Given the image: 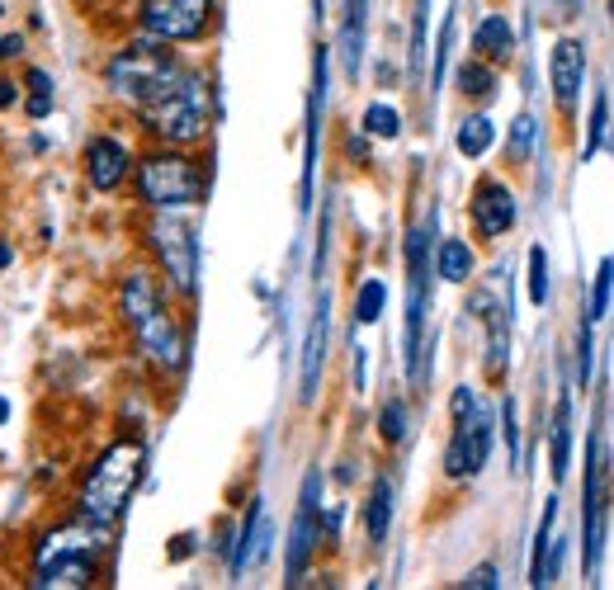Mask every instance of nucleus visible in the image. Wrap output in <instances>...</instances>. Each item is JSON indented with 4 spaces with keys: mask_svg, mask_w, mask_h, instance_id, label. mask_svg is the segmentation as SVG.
Instances as JSON below:
<instances>
[{
    "mask_svg": "<svg viewBox=\"0 0 614 590\" xmlns=\"http://www.w3.org/2000/svg\"><path fill=\"white\" fill-rule=\"evenodd\" d=\"M110 544V529L85 520L81 525H66L58 534H48L39 544V558H33V586L39 590H81L95 581V558L100 548Z\"/></svg>",
    "mask_w": 614,
    "mask_h": 590,
    "instance_id": "nucleus-1",
    "label": "nucleus"
},
{
    "mask_svg": "<svg viewBox=\"0 0 614 590\" xmlns=\"http://www.w3.org/2000/svg\"><path fill=\"white\" fill-rule=\"evenodd\" d=\"M185 81V71L180 62H175V52L166 39H137L128 43L123 52H114V62H110V91L118 100H128L137 104V110H152V104H162L175 85Z\"/></svg>",
    "mask_w": 614,
    "mask_h": 590,
    "instance_id": "nucleus-2",
    "label": "nucleus"
},
{
    "mask_svg": "<svg viewBox=\"0 0 614 590\" xmlns=\"http://www.w3.org/2000/svg\"><path fill=\"white\" fill-rule=\"evenodd\" d=\"M143 458H147L143 444H133V439H123V444H114L110 454H100V463L91 468L85 491H81V515H85V520H95L104 529L118 525V515L128 510V500H133L137 477H143Z\"/></svg>",
    "mask_w": 614,
    "mask_h": 590,
    "instance_id": "nucleus-3",
    "label": "nucleus"
},
{
    "mask_svg": "<svg viewBox=\"0 0 614 590\" xmlns=\"http://www.w3.org/2000/svg\"><path fill=\"white\" fill-rule=\"evenodd\" d=\"M118 298H123V317H128V327L137 331L143 350L162 369H180L185 364V345H180V331H175V321L162 308V298H156V283L147 275H128V279H123V293Z\"/></svg>",
    "mask_w": 614,
    "mask_h": 590,
    "instance_id": "nucleus-4",
    "label": "nucleus"
},
{
    "mask_svg": "<svg viewBox=\"0 0 614 590\" xmlns=\"http://www.w3.org/2000/svg\"><path fill=\"white\" fill-rule=\"evenodd\" d=\"M487 454H491V416H487V406L478 402V392H472V387H454V439L445 449V473L454 482H464V477L487 468Z\"/></svg>",
    "mask_w": 614,
    "mask_h": 590,
    "instance_id": "nucleus-5",
    "label": "nucleus"
},
{
    "mask_svg": "<svg viewBox=\"0 0 614 590\" xmlns=\"http://www.w3.org/2000/svg\"><path fill=\"white\" fill-rule=\"evenodd\" d=\"M137 189L156 213H170V208H185L204 194V180L195 170V161L180 156V152H162V156H147L137 166Z\"/></svg>",
    "mask_w": 614,
    "mask_h": 590,
    "instance_id": "nucleus-6",
    "label": "nucleus"
},
{
    "mask_svg": "<svg viewBox=\"0 0 614 590\" xmlns=\"http://www.w3.org/2000/svg\"><path fill=\"white\" fill-rule=\"evenodd\" d=\"M152 133L166 137V142H199L208 133V85L199 76H185L175 91L152 104V110H143Z\"/></svg>",
    "mask_w": 614,
    "mask_h": 590,
    "instance_id": "nucleus-7",
    "label": "nucleus"
},
{
    "mask_svg": "<svg viewBox=\"0 0 614 590\" xmlns=\"http://www.w3.org/2000/svg\"><path fill=\"white\" fill-rule=\"evenodd\" d=\"M407 369L420 379V331H426V283H430V231L412 227L407 231Z\"/></svg>",
    "mask_w": 614,
    "mask_h": 590,
    "instance_id": "nucleus-8",
    "label": "nucleus"
},
{
    "mask_svg": "<svg viewBox=\"0 0 614 590\" xmlns=\"http://www.w3.org/2000/svg\"><path fill=\"white\" fill-rule=\"evenodd\" d=\"M214 20V0H143V29L166 43H195Z\"/></svg>",
    "mask_w": 614,
    "mask_h": 590,
    "instance_id": "nucleus-9",
    "label": "nucleus"
},
{
    "mask_svg": "<svg viewBox=\"0 0 614 590\" xmlns=\"http://www.w3.org/2000/svg\"><path fill=\"white\" fill-rule=\"evenodd\" d=\"M152 246L156 256H162L170 283L180 293H195V275H199V246H195V231H189L180 218H175V208L162 213V218L152 222Z\"/></svg>",
    "mask_w": 614,
    "mask_h": 590,
    "instance_id": "nucleus-10",
    "label": "nucleus"
},
{
    "mask_svg": "<svg viewBox=\"0 0 614 590\" xmlns=\"http://www.w3.org/2000/svg\"><path fill=\"white\" fill-rule=\"evenodd\" d=\"M586 515H582V529H586V581L601 577V544H605V473H601V439L591 431L586 444Z\"/></svg>",
    "mask_w": 614,
    "mask_h": 590,
    "instance_id": "nucleus-11",
    "label": "nucleus"
},
{
    "mask_svg": "<svg viewBox=\"0 0 614 590\" xmlns=\"http://www.w3.org/2000/svg\"><path fill=\"white\" fill-rule=\"evenodd\" d=\"M318 496H322V473L303 477V496H298V520H293V539H289V581L303 577V567L318 544Z\"/></svg>",
    "mask_w": 614,
    "mask_h": 590,
    "instance_id": "nucleus-12",
    "label": "nucleus"
},
{
    "mask_svg": "<svg viewBox=\"0 0 614 590\" xmlns=\"http://www.w3.org/2000/svg\"><path fill=\"white\" fill-rule=\"evenodd\" d=\"M516 218H520V204L501 180H482L478 189H472V222H478V231L487 241L506 237V231L516 227Z\"/></svg>",
    "mask_w": 614,
    "mask_h": 590,
    "instance_id": "nucleus-13",
    "label": "nucleus"
},
{
    "mask_svg": "<svg viewBox=\"0 0 614 590\" xmlns=\"http://www.w3.org/2000/svg\"><path fill=\"white\" fill-rule=\"evenodd\" d=\"M549 81H553V95L563 110H572L576 104V91H582L586 81V52L576 39H558L553 52H549Z\"/></svg>",
    "mask_w": 614,
    "mask_h": 590,
    "instance_id": "nucleus-14",
    "label": "nucleus"
},
{
    "mask_svg": "<svg viewBox=\"0 0 614 590\" xmlns=\"http://www.w3.org/2000/svg\"><path fill=\"white\" fill-rule=\"evenodd\" d=\"M85 175H91L95 189H114L123 175H128V147L114 137H95L85 147Z\"/></svg>",
    "mask_w": 614,
    "mask_h": 590,
    "instance_id": "nucleus-15",
    "label": "nucleus"
},
{
    "mask_svg": "<svg viewBox=\"0 0 614 590\" xmlns=\"http://www.w3.org/2000/svg\"><path fill=\"white\" fill-rule=\"evenodd\" d=\"M472 312L487 321V369L501 373L506 369V354H511V312L501 302H491L487 293L472 298Z\"/></svg>",
    "mask_w": 614,
    "mask_h": 590,
    "instance_id": "nucleus-16",
    "label": "nucleus"
},
{
    "mask_svg": "<svg viewBox=\"0 0 614 590\" xmlns=\"http://www.w3.org/2000/svg\"><path fill=\"white\" fill-rule=\"evenodd\" d=\"M266 544H270V529H266V500H251V510H246V525L237 534V552H232V577H241L246 567L256 558H266Z\"/></svg>",
    "mask_w": 614,
    "mask_h": 590,
    "instance_id": "nucleus-17",
    "label": "nucleus"
},
{
    "mask_svg": "<svg viewBox=\"0 0 614 590\" xmlns=\"http://www.w3.org/2000/svg\"><path fill=\"white\" fill-rule=\"evenodd\" d=\"M326 317H331V308L322 298L318 317H312V331H308V345H303V392H298L303 402L318 397V379H322V360H326Z\"/></svg>",
    "mask_w": 614,
    "mask_h": 590,
    "instance_id": "nucleus-18",
    "label": "nucleus"
},
{
    "mask_svg": "<svg viewBox=\"0 0 614 590\" xmlns=\"http://www.w3.org/2000/svg\"><path fill=\"white\" fill-rule=\"evenodd\" d=\"M553 520H558V500H549V510H543V525L534 534V567H530V581L534 586H549L558 577V548L549 552V544H553Z\"/></svg>",
    "mask_w": 614,
    "mask_h": 590,
    "instance_id": "nucleus-19",
    "label": "nucleus"
},
{
    "mask_svg": "<svg viewBox=\"0 0 614 590\" xmlns=\"http://www.w3.org/2000/svg\"><path fill=\"white\" fill-rule=\"evenodd\" d=\"M388 525H393V477H378L374 491H368V506H364L368 544H383V539H388Z\"/></svg>",
    "mask_w": 614,
    "mask_h": 590,
    "instance_id": "nucleus-20",
    "label": "nucleus"
},
{
    "mask_svg": "<svg viewBox=\"0 0 614 590\" xmlns=\"http://www.w3.org/2000/svg\"><path fill=\"white\" fill-rule=\"evenodd\" d=\"M472 43H478V52H487L491 62H506L516 52V29L506 24V14H487L478 33H472Z\"/></svg>",
    "mask_w": 614,
    "mask_h": 590,
    "instance_id": "nucleus-21",
    "label": "nucleus"
},
{
    "mask_svg": "<svg viewBox=\"0 0 614 590\" xmlns=\"http://www.w3.org/2000/svg\"><path fill=\"white\" fill-rule=\"evenodd\" d=\"M472 250H468V241H440V250H435V275H440L445 283H464L468 275H472Z\"/></svg>",
    "mask_w": 614,
    "mask_h": 590,
    "instance_id": "nucleus-22",
    "label": "nucleus"
},
{
    "mask_svg": "<svg viewBox=\"0 0 614 590\" xmlns=\"http://www.w3.org/2000/svg\"><path fill=\"white\" fill-rule=\"evenodd\" d=\"M345 71L350 76H360V52H364V0H350L345 6Z\"/></svg>",
    "mask_w": 614,
    "mask_h": 590,
    "instance_id": "nucleus-23",
    "label": "nucleus"
},
{
    "mask_svg": "<svg viewBox=\"0 0 614 590\" xmlns=\"http://www.w3.org/2000/svg\"><path fill=\"white\" fill-rule=\"evenodd\" d=\"M572 463V397L558 402V421H553V477H568Z\"/></svg>",
    "mask_w": 614,
    "mask_h": 590,
    "instance_id": "nucleus-24",
    "label": "nucleus"
},
{
    "mask_svg": "<svg viewBox=\"0 0 614 590\" xmlns=\"http://www.w3.org/2000/svg\"><path fill=\"white\" fill-rule=\"evenodd\" d=\"M491 137H497L491 118H487V114H472V118H464V128H459V152H464V156H487Z\"/></svg>",
    "mask_w": 614,
    "mask_h": 590,
    "instance_id": "nucleus-25",
    "label": "nucleus"
},
{
    "mask_svg": "<svg viewBox=\"0 0 614 590\" xmlns=\"http://www.w3.org/2000/svg\"><path fill=\"white\" fill-rule=\"evenodd\" d=\"M383 302H388L383 279H364L360 283V298H355V321H360V327H374V321L383 317Z\"/></svg>",
    "mask_w": 614,
    "mask_h": 590,
    "instance_id": "nucleus-26",
    "label": "nucleus"
},
{
    "mask_svg": "<svg viewBox=\"0 0 614 590\" xmlns=\"http://www.w3.org/2000/svg\"><path fill=\"white\" fill-rule=\"evenodd\" d=\"M459 91L472 95V100H491V95H497V71L482 66V62L459 66Z\"/></svg>",
    "mask_w": 614,
    "mask_h": 590,
    "instance_id": "nucleus-27",
    "label": "nucleus"
},
{
    "mask_svg": "<svg viewBox=\"0 0 614 590\" xmlns=\"http://www.w3.org/2000/svg\"><path fill=\"white\" fill-rule=\"evenodd\" d=\"M610 293H614V260H601V270H595V293H591V302H586L591 327L610 312Z\"/></svg>",
    "mask_w": 614,
    "mask_h": 590,
    "instance_id": "nucleus-28",
    "label": "nucleus"
},
{
    "mask_svg": "<svg viewBox=\"0 0 614 590\" xmlns=\"http://www.w3.org/2000/svg\"><path fill=\"white\" fill-rule=\"evenodd\" d=\"M364 133H374V137H397L402 133V114L393 110V104H368L364 110Z\"/></svg>",
    "mask_w": 614,
    "mask_h": 590,
    "instance_id": "nucleus-29",
    "label": "nucleus"
},
{
    "mask_svg": "<svg viewBox=\"0 0 614 590\" xmlns=\"http://www.w3.org/2000/svg\"><path fill=\"white\" fill-rule=\"evenodd\" d=\"M534 133H539V123H534L530 114H520V118L511 123V142H506L511 161H530V152H534Z\"/></svg>",
    "mask_w": 614,
    "mask_h": 590,
    "instance_id": "nucleus-30",
    "label": "nucleus"
},
{
    "mask_svg": "<svg viewBox=\"0 0 614 590\" xmlns=\"http://www.w3.org/2000/svg\"><path fill=\"white\" fill-rule=\"evenodd\" d=\"M29 114L33 118H48L52 114V76H48V71H39V66H33L29 71Z\"/></svg>",
    "mask_w": 614,
    "mask_h": 590,
    "instance_id": "nucleus-31",
    "label": "nucleus"
},
{
    "mask_svg": "<svg viewBox=\"0 0 614 590\" xmlns=\"http://www.w3.org/2000/svg\"><path fill=\"white\" fill-rule=\"evenodd\" d=\"M530 302L534 308L549 302V256H543V246L530 250Z\"/></svg>",
    "mask_w": 614,
    "mask_h": 590,
    "instance_id": "nucleus-32",
    "label": "nucleus"
},
{
    "mask_svg": "<svg viewBox=\"0 0 614 590\" xmlns=\"http://www.w3.org/2000/svg\"><path fill=\"white\" fill-rule=\"evenodd\" d=\"M383 439H388V444H402V439H407V406H402V402H388V406H383Z\"/></svg>",
    "mask_w": 614,
    "mask_h": 590,
    "instance_id": "nucleus-33",
    "label": "nucleus"
},
{
    "mask_svg": "<svg viewBox=\"0 0 614 590\" xmlns=\"http://www.w3.org/2000/svg\"><path fill=\"white\" fill-rule=\"evenodd\" d=\"M426 14H430V0H416V24H412V66L426 62Z\"/></svg>",
    "mask_w": 614,
    "mask_h": 590,
    "instance_id": "nucleus-34",
    "label": "nucleus"
},
{
    "mask_svg": "<svg viewBox=\"0 0 614 590\" xmlns=\"http://www.w3.org/2000/svg\"><path fill=\"white\" fill-rule=\"evenodd\" d=\"M501 425H506V444H511V468H520V416L511 397L501 402Z\"/></svg>",
    "mask_w": 614,
    "mask_h": 590,
    "instance_id": "nucleus-35",
    "label": "nucleus"
},
{
    "mask_svg": "<svg viewBox=\"0 0 614 590\" xmlns=\"http://www.w3.org/2000/svg\"><path fill=\"white\" fill-rule=\"evenodd\" d=\"M605 114H610V100L605 95H595V114H591V137H586V156L601 152V142H605Z\"/></svg>",
    "mask_w": 614,
    "mask_h": 590,
    "instance_id": "nucleus-36",
    "label": "nucleus"
},
{
    "mask_svg": "<svg viewBox=\"0 0 614 590\" xmlns=\"http://www.w3.org/2000/svg\"><path fill=\"white\" fill-rule=\"evenodd\" d=\"M464 586L468 590H497L501 581H497V567H472L468 577H464Z\"/></svg>",
    "mask_w": 614,
    "mask_h": 590,
    "instance_id": "nucleus-37",
    "label": "nucleus"
},
{
    "mask_svg": "<svg viewBox=\"0 0 614 590\" xmlns=\"http://www.w3.org/2000/svg\"><path fill=\"white\" fill-rule=\"evenodd\" d=\"M20 52H24V39H20V33H0V62H6V58H20Z\"/></svg>",
    "mask_w": 614,
    "mask_h": 590,
    "instance_id": "nucleus-38",
    "label": "nucleus"
},
{
    "mask_svg": "<svg viewBox=\"0 0 614 590\" xmlns=\"http://www.w3.org/2000/svg\"><path fill=\"white\" fill-rule=\"evenodd\" d=\"M14 100H20V85H14V81H0V110H6V104H14Z\"/></svg>",
    "mask_w": 614,
    "mask_h": 590,
    "instance_id": "nucleus-39",
    "label": "nucleus"
},
{
    "mask_svg": "<svg viewBox=\"0 0 614 590\" xmlns=\"http://www.w3.org/2000/svg\"><path fill=\"white\" fill-rule=\"evenodd\" d=\"M6 416H10V402H6V397H0V421H6Z\"/></svg>",
    "mask_w": 614,
    "mask_h": 590,
    "instance_id": "nucleus-40",
    "label": "nucleus"
},
{
    "mask_svg": "<svg viewBox=\"0 0 614 590\" xmlns=\"http://www.w3.org/2000/svg\"><path fill=\"white\" fill-rule=\"evenodd\" d=\"M0 265H10V246H0Z\"/></svg>",
    "mask_w": 614,
    "mask_h": 590,
    "instance_id": "nucleus-41",
    "label": "nucleus"
}]
</instances>
